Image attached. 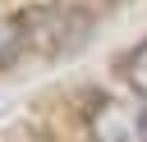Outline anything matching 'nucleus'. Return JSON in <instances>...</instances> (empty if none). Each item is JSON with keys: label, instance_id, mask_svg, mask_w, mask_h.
I'll return each instance as SVG.
<instances>
[{"label": "nucleus", "instance_id": "3", "mask_svg": "<svg viewBox=\"0 0 147 142\" xmlns=\"http://www.w3.org/2000/svg\"><path fill=\"white\" fill-rule=\"evenodd\" d=\"M18 50H23V27H18L14 18H0V69L14 64Z\"/></svg>", "mask_w": 147, "mask_h": 142}, {"label": "nucleus", "instance_id": "2", "mask_svg": "<svg viewBox=\"0 0 147 142\" xmlns=\"http://www.w3.org/2000/svg\"><path fill=\"white\" fill-rule=\"evenodd\" d=\"M124 82L133 87V96L147 101V41H138V46L124 55Z\"/></svg>", "mask_w": 147, "mask_h": 142}, {"label": "nucleus", "instance_id": "1", "mask_svg": "<svg viewBox=\"0 0 147 142\" xmlns=\"http://www.w3.org/2000/svg\"><path fill=\"white\" fill-rule=\"evenodd\" d=\"M92 142H147V101L142 96H96L87 110Z\"/></svg>", "mask_w": 147, "mask_h": 142}]
</instances>
